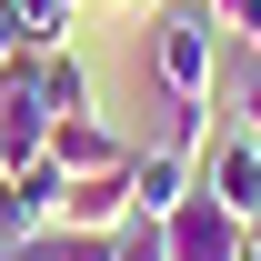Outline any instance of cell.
I'll return each mask as SVG.
<instances>
[{"label":"cell","mask_w":261,"mask_h":261,"mask_svg":"<svg viewBox=\"0 0 261 261\" xmlns=\"http://www.w3.org/2000/svg\"><path fill=\"white\" fill-rule=\"evenodd\" d=\"M151 81H161V100H211V81H221V20H211V0H161V20H151Z\"/></svg>","instance_id":"cell-1"},{"label":"cell","mask_w":261,"mask_h":261,"mask_svg":"<svg viewBox=\"0 0 261 261\" xmlns=\"http://www.w3.org/2000/svg\"><path fill=\"white\" fill-rule=\"evenodd\" d=\"M20 100H40L50 121H81V111H100V81H91V61L81 50H31V61H10L0 70Z\"/></svg>","instance_id":"cell-2"},{"label":"cell","mask_w":261,"mask_h":261,"mask_svg":"<svg viewBox=\"0 0 261 261\" xmlns=\"http://www.w3.org/2000/svg\"><path fill=\"white\" fill-rule=\"evenodd\" d=\"M201 191L221 201V211H231V221H241V231L261 221V141H251V130H241V121H231L221 141L201 151Z\"/></svg>","instance_id":"cell-3"},{"label":"cell","mask_w":261,"mask_h":261,"mask_svg":"<svg viewBox=\"0 0 261 261\" xmlns=\"http://www.w3.org/2000/svg\"><path fill=\"white\" fill-rule=\"evenodd\" d=\"M191 191H201V161H181L161 141H130V211H141V221H171Z\"/></svg>","instance_id":"cell-4"},{"label":"cell","mask_w":261,"mask_h":261,"mask_svg":"<svg viewBox=\"0 0 261 261\" xmlns=\"http://www.w3.org/2000/svg\"><path fill=\"white\" fill-rule=\"evenodd\" d=\"M161 231H171V261H241V251H251V231L231 221L211 191H191V201H181Z\"/></svg>","instance_id":"cell-5"},{"label":"cell","mask_w":261,"mask_h":261,"mask_svg":"<svg viewBox=\"0 0 261 261\" xmlns=\"http://www.w3.org/2000/svg\"><path fill=\"white\" fill-rule=\"evenodd\" d=\"M50 161H61V181H91V171H121L130 161V141L100 111H81V121H50Z\"/></svg>","instance_id":"cell-6"},{"label":"cell","mask_w":261,"mask_h":261,"mask_svg":"<svg viewBox=\"0 0 261 261\" xmlns=\"http://www.w3.org/2000/svg\"><path fill=\"white\" fill-rule=\"evenodd\" d=\"M121 221H130V161H121V171H91V181H70V191H61V231L111 241Z\"/></svg>","instance_id":"cell-7"},{"label":"cell","mask_w":261,"mask_h":261,"mask_svg":"<svg viewBox=\"0 0 261 261\" xmlns=\"http://www.w3.org/2000/svg\"><path fill=\"white\" fill-rule=\"evenodd\" d=\"M151 141H161V151H181V161H201V151H211V100H161Z\"/></svg>","instance_id":"cell-8"},{"label":"cell","mask_w":261,"mask_h":261,"mask_svg":"<svg viewBox=\"0 0 261 261\" xmlns=\"http://www.w3.org/2000/svg\"><path fill=\"white\" fill-rule=\"evenodd\" d=\"M81 10H91V0H20L31 50H70V40H81Z\"/></svg>","instance_id":"cell-9"},{"label":"cell","mask_w":261,"mask_h":261,"mask_svg":"<svg viewBox=\"0 0 261 261\" xmlns=\"http://www.w3.org/2000/svg\"><path fill=\"white\" fill-rule=\"evenodd\" d=\"M111 261H171V231H161V221H141V211H130V221L111 231Z\"/></svg>","instance_id":"cell-10"},{"label":"cell","mask_w":261,"mask_h":261,"mask_svg":"<svg viewBox=\"0 0 261 261\" xmlns=\"http://www.w3.org/2000/svg\"><path fill=\"white\" fill-rule=\"evenodd\" d=\"M31 61V20H20V0H0V70Z\"/></svg>","instance_id":"cell-11"},{"label":"cell","mask_w":261,"mask_h":261,"mask_svg":"<svg viewBox=\"0 0 261 261\" xmlns=\"http://www.w3.org/2000/svg\"><path fill=\"white\" fill-rule=\"evenodd\" d=\"M231 111H241V130H251V141H261V61L241 70V91H231Z\"/></svg>","instance_id":"cell-12"},{"label":"cell","mask_w":261,"mask_h":261,"mask_svg":"<svg viewBox=\"0 0 261 261\" xmlns=\"http://www.w3.org/2000/svg\"><path fill=\"white\" fill-rule=\"evenodd\" d=\"M251 10H261V0H211V20H221V31H251Z\"/></svg>","instance_id":"cell-13"},{"label":"cell","mask_w":261,"mask_h":261,"mask_svg":"<svg viewBox=\"0 0 261 261\" xmlns=\"http://www.w3.org/2000/svg\"><path fill=\"white\" fill-rule=\"evenodd\" d=\"M121 10H130V0H121Z\"/></svg>","instance_id":"cell-14"}]
</instances>
